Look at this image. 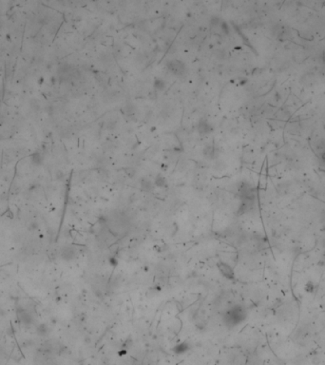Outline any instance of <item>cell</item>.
Wrapping results in <instances>:
<instances>
[{"label": "cell", "mask_w": 325, "mask_h": 365, "mask_svg": "<svg viewBox=\"0 0 325 365\" xmlns=\"http://www.w3.org/2000/svg\"><path fill=\"white\" fill-rule=\"evenodd\" d=\"M218 268H219L220 272L222 274V276H224V277H225L226 279L232 280V279L234 278L233 269L231 268V266L228 265L227 263L222 262H219V263H218Z\"/></svg>", "instance_id": "3"}, {"label": "cell", "mask_w": 325, "mask_h": 365, "mask_svg": "<svg viewBox=\"0 0 325 365\" xmlns=\"http://www.w3.org/2000/svg\"><path fill=\"white\" fill-rule=\"evenodd\" d=\"M167 70L169 72H171L173 75L176 76H182L185 73L186 67L185 64L179 60V59H173V60L169 61L167 63Z\"/></svg>", "instance_id": "2"}, {"label": "cell", "mask_w": 325, "mask_h": 365, "mask_svg": "<svg viewBox=\"0 0 325 365\" xmlns=\"http://www.w3.org/2000/svg\"><path fill=\"white\" fill-rule=\"evenodd\" d=\"M217 154H218V150H217L216 146H214L207 145L203 149V155L206 158H208V159H215L217 157Z\"/></svg>", "instance_id": "5"}, {"label": "cell", "mask_w": 325, "mask_h": 365, "mask_svg": "<svg viewBox=\"0 0 325 365\" xmlns=\"http://www.w3.org/2000/svg\"><path fill=\"white\" fill-rule=\"evenodd\" d=\"M154 184L156 185V186H158V187H164V186H165L166 185V181H165V179H164V177H163L162 175H158L155 178V181H154Z\"/></svg>", "instance_id": "9"}, {"label": "cell", "mask_w": 325, "mask_h": 365, "mask_svg": "<svg viewBox=\"0 0 325 365\" xmlns=\"http://www.w3.org/2000/svg\"><path fill=\"white\" fill-rule=\"evenodd\" d=\"M188 350H189V345H188V342H185V341L177 344L176 346L173 348V352L176 353V354H178V355L184 354L185 352H188Z\"/></svg>", "instance_id": "6"}, {"label": "cell", "mask_w": 325, "mask_h": 365, "mask_svg": "<svg viewBox=\"0 0 325 365\" xmlns=\"http://www.w3.org/2000/svg\"><path fill=\"white\" fill-rule=\"evenodd\" d=\"M212 126L207 120H200L197 125V130L200 134H208L212 131Z\"/></svg>", "instance_id": "4"}, {"label": "cell", "mask_w": 325, "mask_h": 365, "mask_svg": "<svg viewBox=\"0 0 325 365\" xmlns=\"http://www.w3.org/2000/svg\"><path fill=\"white\" fill-rule=\"evenodd\" d=\"M221 27H222V29H223L224 33H228V27H227V24H226V22L222 21V22H221Z\"/></svg>", "instance_id": "10"}, {"label": "cell", "mask_w": 325, "mask_h": 365, "mask_svg": "<svg viewBox=\"0 0 325 365\" xmlns=\"http://www.w3.org/2000/svg\"><path fill=\"white\" fill-rule=\"evenodd\" d=\"M246 319V311L242 306H234L224 314V323L230 327L237 326Z\"/></svg>", "instance_id": "1"}, {"label": "cell", "mask_w": 325, "mask_h": 365, "mask_svg": "<svg viewBox=\"0 0 325 365\" xmlns=\"http://www.w3.org/2000/svg\"><path fill=\"white\" fill-rule=\"evenodd\" d=\"M141 186H142V188H143L145 191H151L152 188H153V184H152L149 180L144 179V180L142 181V183H141Z\"/></svg>", "instance_id": "8"}, {"label": "cell", "mask_w": 325, "mask_h": 365, "mask_svg": "<svg viewBox=\"0 0 325 365\" xmlns=\"http://www.w3.org/2000/svg\"><path fill=\"white\" fill-rule=\"evenodd\" d=\"M153 87H154V88L156 91H164L165 88V87H166V84H165L164 80H163V79L157 78V79H155V80H154Z\"/></svg>", "instance_id": "7"}]
</instances>
